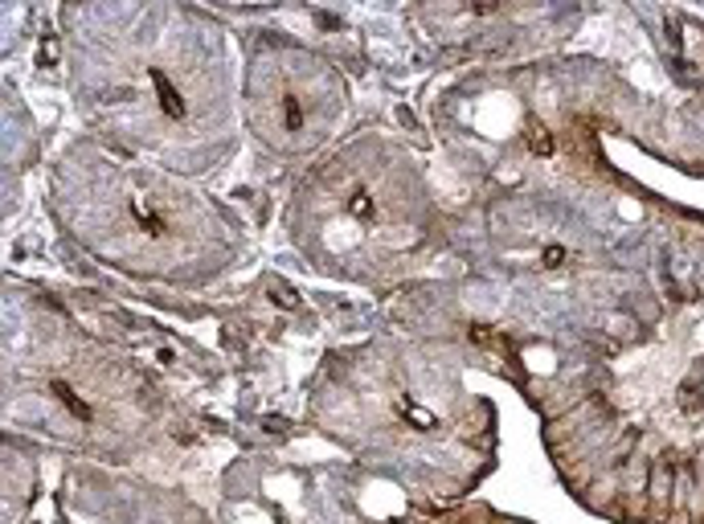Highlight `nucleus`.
Segmentation results:
<instances>
[{"label":"nucleus","instance_id":"f257e3e1","mask_svg":"<svg viewBox=\"0 0 704 524\" xmlns=\"http://www.w3.org/2000/svg\"><path fill=\"white\" fill-rule=\"evenodd\" d=\"M148 82H152V90H156V107H160L172 123H184V119H189V98H184V90L168 78V70H164V66H148Z\"/></svg>","mask_w":704,"mask_h":524},{"label":"nucleus","instance_id":"f03ea898","mask_svg":"<svg viewBox=\"0 0 704 524\" xmlns=\"http://www.w3.org/2000/svg\"><path fill=\"white\" fill-rule=\"evenodd\" d=\"M131 217H136L139 234L152 238V242L168 238V230H172L168 214H164L160 205H156V197H148V193H136V197H131Z\"/></svg>","mask_w":704,"mask_h":524},{"label":"nucleus","instance_id":"7ed1b4c3","mask_svg":"<svg viewBox=\"0 0 704 524\" xmlns=\"http://www.w3.org/2000/svg\"><path fill=\"white\" fill-rule=\"evenodd\" d=\"M50 394H54L66 410H70V418H74V422H95V406H90V402H86V397L78 394L74 386H66V381H50Z\"/></svg>","mask_w":704,"mask_h":524},{"label":"nucleus","instance_id":"20e7f679","mask_svg":"<svg viewBox=\"0 0 704 524\" xmlns=\"http://www.w3.org/2000/svg\"><path fill=\"white\" fill-rule=\"evenodd\" d=\"M344 214L356 217L361 225H377V201L369 189H352L348 201H344Z\"/></svg>","mask_w":704,"mask_h":524},{"label":"nucleus","instance_id":"39448f33","mask_svg":"<svg viewBox=\"0 0 704 524\" xmlns=\"http://www.w3.org/2000/svg\"><path fill=\"white\" fill-rule=\"evenodd\" d=\"M397 410H402V418H414V422H418V426H422V430H430V426H434V414H430V410H422V406H418V402H402V406H397Z\"/></svg>","mask_w":704,"mask_h":524}]
</instances>
